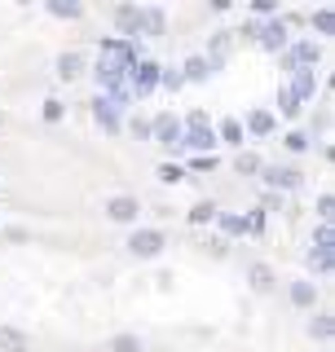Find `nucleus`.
Masks as SVG:
<instances>
[{"instance_id":"1","label":"nucleus","mask_w":335,"mask_h":352,"mask_svg":"<svg viewBox=\"0 0 335 352\" xmlns=\"http://www.w3.org/2000/svg\"><path fill=\"white\" fill-rule=\"evenodd\" d=\"M159 88V66H154L150 58H141V62H132L128 71H124V93H137V97H146Z\"/></svg>"},{"instance_id":"2","label":"nucleus","mask_w":335,"mask_h":352,"mask_svg":"<svg viewBox=\"0 0 335 352\" xmlns=\"http://www.w3.org/2000/svg\"><path fill=\"white\" fill-rule=\"evenodd\" d=\"M115 27L124 31L119 40H132V44H137V36H146V9H141V5H119L115 9Z\"/></svg>"},{"instance_id":"3","label":"nucleus","mask_w":335,"mask_h":352,"mask_svg":"<svg viewBox=\"0 0 335 352\" xmlns=\"http://www.w3.org/2000/svg\"><path fill=\"white\" fill-rule=\"evenodd\" d=\"M168 247V238H163V229H137V234L128 238V251L137 260H150V256H159V251Z\"/></svg>"},{"instance_id":"4","label":"nucleus","mask_w":335,"mask_h":352,"mask_svg":"<svg viewBox=\"0 0 335 352\" xmlns=\"http://www.w3.org/2000/svg\"><path fill=\"white\" fill-rule=\"evenodd\" d=\"M124 71H128L124 62H110V58H102V62H97V71H93V75H97V84H102L106 93L115 97V102L124 97Z\"/></svg>"},{"instance_id":"5","label":"nucleus","mask_w":335,"mask_h":352,"mask_svg":"<svg viewBox=\"0 0 335 352\" xmlns=\"http://www.w3.org/2000/svg\"><path fill=\"white\" fill-rule=\"evenodd\" d=\"M150 137L159 141V146H168V150H172V146H181V119H172V115H159V119L150 124Z\"/></svg>"},{"instance_id":"6","label":"nucleus","mask_w":335,"mask_h":352,"mask_svg":"<svg viewBox=\"0 0 335 352\" xmlns=\"http://www.w3.org/2000/svg\"><path fill=\"white\" fill-rule=\"evenodd\" d=\"M106 216L115 220V225H132V220L141 216V207H137V198L119 194V198H110V203H106Z\"/></svg>"},{"instance_id":"7","label":"nucleus","mask_w":335,"mask_h":352,"mask_svg":"<svg viewBox=\"0 0 335 352\" xmlns=\"http://www.w3.org/2000/svg\"><path fill=\"white\" fill-rule=\"evenodd\" d=\"M314 88H318V75L309 71V66H296V71H292V88H287V93H292L296 102L305 106L309 97H314Z\"/></svg>"},{"instance_id":"8","label":"nucleus","mask_w":335,"mask_h":352,"mask_svg":"<svg viewBox=\"0 0 335 352\" xmlns=\"http://www.w3.org/2000/svg\"><path fill=\"white\" fill-rule=\"evenodd\" d=\"M93 115H97V124H102L106 132H119V102H115V97H97Z\"/></svg>"},{"instance_id":"9","label":"nucleus","mask_w":335,"mask_h":352,"mask_svg":"<svg viewBox=\"0 0 335 352\" xmlns=\"http://www.w3.org/2000/svg\"><path fill=\"white\" fill-rule=\"evenodd\" d=\"M261 172H265V185H270V190H296L300 185L296 168H261Z\"/></svg>"},{"instance_id":"10","label":"nucleus","mask_w":335,"mask_h":352,"mask_svg":"<svg viewBox=\"0 0 335 352\" xmlns=\"http://www.w3.org/2000/svg\"><path fill=\"white\" fill-rule=\"evenodd\" d=\"M252 36H256V40H261V44H265V49H283V44H287V22H283V18H278V22H270V27H261V31H252Z\"/></svg>"},{"instance_id":"11","label":"nucleus","mask_w":335,"mask_h":352,"mask_svg":"<svg viewBox=\"0 0 335 352\" xmlns=\"http://www.w3.org/2000/svg\"><path fill=\"white\" fill-rule=\"evenodd\" d=\"M287 62H292V71H296V66H309V71H314V66H318V44H309V40L292 44V58H287Z\"/></svg>"},{"instance_id":"12","label":"nucleus","mask_w":335,"mask_h":352,"mask_svg":"<svg viewBox=\"0 0 335 352\" xmlns=\"http://www.w3.org/2000/svg\"><path fill=\"white\" fill-rule=\"evenodd\" d=\"M247 132H252V137H270V132H274V110H252V115H247Z\"/></svg>"},{"instance_id":"13","label":"nucleus","mask_w":335,"mask_h":352,"mask_svg":"<svg viewBox=\"0 0 335 352\" xmlns=\"http://www.w3.org/2000/svg\"><path fill=\"white\" fill-rule=\"evenodd\" d=\"M0 348H5V352H27L31 344H27V335H22V330H14V326H0Z\"/></svg>"},{"instance_id":"14","label":"nucleus","mask_w":335,"mask_h":352,"mask_svg":"<svg viewBox=\"0 0 335 352\" xmlns=\"http://www.w3.org/2000/svg\"><path fill=\"white\" fill-rule=\"evenodd\" d=\"M207 75H212V62H207V58H190V62L181 66V80H194V84H199V80H207Z\"/></svg>"},{"instance_id":"15","label":"nucleus","mask_w":335,"mask_h":352,"mask_svg":"<svg viewBox=\"0 0 335 352\" xmlns=\"http://www.w3.org/2000/svg\"><path fill=\"white\" fill-rule=\"evenodd\" d=\"M80 66H84L80 53H62V58H58V75H62V80H75V75H80Z\"/></svg>"},{"instance_id":"16","label":"nucleus","mask_w":335,"mask_h":352,"mask_svg":"<svg viewBox=\"0 0 335 352\" xmlns=\"http://www.w3.org/2000/svg\"><path fill=\"white\" fill-rule=\"evenodd\" d=\"M314 282H292V304L296 308H309V304H314Z\"/></svg>"},{"instance_id":"17","label":"nucleus","mask_w":335,"mask_h":352,"mask_svg":"<svg viewBox=\"0 0 335 352\" xmlns=\"http://www.w3.org/2000/svg\"><path fill=\"white\" fill-rule=\"evenodd\" d=\"M252 286H256V291H270V286H274V269H270V264H252Z\"/></svg>"},{"instance_id":"18","label":"nucleus","mask_w":335,"mask_h":352,"mask_svg":"<svg viewBox=\"0 0 335 352\" xmlns=\"http://www.w3.org/2000/svg\"><path fill=\"white\" fill-rule=\"evenodd\" d=\"M207 220H216V203H194L190 207V225H207Z\"/></svg>"},{"instance_id":"19","label":"nucleus","mask_w":335,"mask_h":352,"mask_svg":"<svg viewBox=\"0 0 335 352\" xmlns=\"http://www.w3.org/2000/svg\"><path fill=\"white\" fill-rule=\"evenodd\" d=\"M49 14H53V18H80L84 9L71 5V0H49Z\"/></svg>"},{"instance_id":"20","label":"nucleus","mask_w":335,"mask_h":352,"mask_svg":"<svg viewBox=\"0 0 335 352\" xmlns=\"http://www.w3.org/2000/svg\"><path fill=\"white\" fill-rule=\"evenodd\" d=\"M221 141H230V146H243V124H238V119H225V124H221Z\"/></svg>"},{"instance_id":"21","label":"nucleus","mask_w":335,"mask_h":352,"mask_svg":"<svg viewBox=\"0 0 335 352\" xmlns=\"http://www.w3.org/2000/svg\"><path fill=\"white\" fill-rule=\"evenodd\" d=\"M110 352H141V339L137 335H115L110 339Z\"/></svg>"},{"instance_id":"22","label":"nucleus","mask_w":335,"mask_h":352,"mask_svg":"<svg viewBox=\"0 0 335 352\" xmlns=\"http://www.w3.org/2000/svg\"><path fill=\"white\" fill-rule=\"evenodd\" d=\"M278 110H283L287 119H296V115H300V110H305V106H300L296 97H292V93H287V88H283V93H278Z\"/></svg>"},{"instance_id":"23","label":"nucleus","mask_w":335,"mask_h":352,"mask_svg":"<svg viewBox=\"0 0 335 352\" xmlns=\"http://www.w3.org/2000/svg\"><path fill=\"white\" fill-rule=\"evenodd\" d=\"M221 229H225V234H247V216H221Z\"/></svg>"},{"instance_id":"24","label":"nucleus","mask_w":335,"mask_h":352,"mask_svg":"<svg viewBox=\"0 0 335 352\" xmlns=\"http://www.w3.org/2000/svg\"><path fill=\"white\" fill-rule=\"evenodd\" d=\"M314 330V339H331V330H335V322H331V313H318V322L309 326Z\"/></svg>"},{"instance_id":"25","label":"nucleus","mask_w":335,"mask_h":352,"mask_svg":"<svg viewBox=\"0 0 335 352\" xmlns=\"http://www.w3.org/2000/svg\"><path fill=\"white\" fill-rule=\"evenodd\" d=\"M234 168H238L243 176H256V172H261V159H256V154H243V150H238V163H234Z\"/></svg>"},{"instance_id":"26","label":"nucleus","mask_w":335,"mask_h":352,"mask_svg":"<svg viewBox=\"0 0 335 352\" xmlns=\"http://www.w3.org/2000/svg\"><path fill=\"white\" fill-rule=\"evenodd\" d=\"M309 264H314L318 273H331V251H322V247H314V251H309Z\"/></svg>"},{"instance_id":"27","label":"nucleus","mask_w":335,"mask_h":352,"mask_svg":"<svg viewBox=\"0 0 335 352\" xmlns=\"http://www.w3.org/2000/svg\"><path fill=\"white\" fill-rule=\"evenodd\" d=\"M314 27L322 31V36H331V31H335V14H331V9H318V14H314Z\"/></svg>"},{"instance_id":"28","label":"nucleus","mask_w":335,"mask_h":352,"mask_svg":"<svg viewBox=\"0 0 335 352\" xmlns=\"http://www.w3.org/2000/svg\"><path fill=\"white\" fill-rule=\"evenodd\" d=\"M283 146L292 150V154H300V150H309V137H305V132H287V137H283Z\"/></svg>"},{"instance_id":"29","label":"nucleus","mask_w":335,"mask_h":352,"mask_svg":"<svg viewBox=\"0 0 335 352\" xmlns=\"http://www.w3.org/2000/svg\"><path fill=\"white\" fill-rule=\"evenodd\" d=\"M159 181H168V185H176V181H185V172L176 168V163H159Z\"/></svg>"},{"instance_id":"30","label":"nucleus","mask_w":335,"mask_h":352,"mask_svg":"<svg viewBox=\"0 0 335 352\" xmlns=\"http://www.w3.org/2000/svg\"><path fill=\"white\" fill-rule=\"evenodd\" d=\"M163 31V9H146V36H159Z\"/></svg>"},{"instance_id":"31","label":"nucleus","mask_w":335,"mask_h":352,"mask_svg":"<svg viewBox=\"0 0 335 352\" xmlns=\"http://www.w3.org/2000/svg\"><path fill=\"white\" fill-rule=\"evenodd\" d=\"M159 84L168 88V93H176V88H181L185 80H181V71H159Z\"/></svg>"},{"instance_id":"32","label":"nucleus","mask_w":335,"mask_h":352,"mask_svg":"<svg viewBox=\"0 0 335 352\" xmlns=\"http://www.w3.org/2000/svg\"><path fill=\"white\" fill-rule=\"evenodd\" d=\"M314 247H322V251H331V247H335V234H331V225H322V229H318Z\"/></svg>"},{"instance_id":"33","label":"nucleus","mask_w":335,"mask_h":352,"mask_svg":"<svg viewBox=\"0 0 335 352\" xmlns=\"http://www.w3.org/2000/svg\"><path fill=\"white\" fill-rule=\"evenodd\" d=\"M44 119H49V124H58V119H62V102H58V97L44 102Z\"/></svg>"},{"instance_id":"34","label":"nucleus","mask_w":335,"mask_h":352,"mask_svg":"<svg viewBox=\"0 0 335 352\" xmlns=\"http://www.w3.org/2000/svg\"><path fill=\"white\" fill-rule=\"evenodd\" d=\"M190 168H194V172H212V168H216V159H212V154H199Z\"/></svg>"},{"instance_id":"35","label":"nucleus","mask_w":335,"mask_h":352,"mask_svg":"<svg viewBox=\"0 0 335 352\" xmlns=\"http://www.w3.org/2000/svg\"><path fill=\"white\" fill-rule=\"evenodd\" d=\"M331 207H335V203H331V194H322V198H318V216H322V220H331Z\"/></svg>"},{"instance_id":"36","label":"nucleus","mask_w":335,"mask_h":352,"mask_svg":"<svg viewBox=\"0 0 335 352\" xmlns=\"http://www.w3.org/2000/svg\"><path fill=\"white\" fill-rule=\"evenodd\" d=\"M132 132H137V141H150V124H146V119H137V124H132Z\"/></svg>"}]
</instances>
